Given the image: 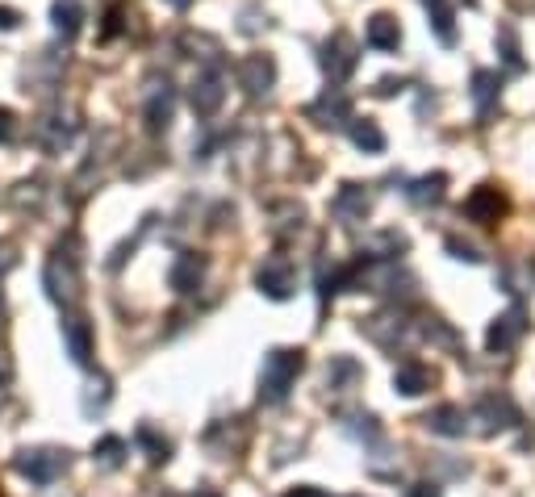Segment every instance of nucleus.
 <instances>
[{
    "label": "nucleus",
    "instance_id": "nucleus-28",
    "mask_svg": "<svg viewBox=\"0 0 535 497\" xmlns=\"http://www.w3.org/2000/svg\"><path fill=\"white\" fill-rule=\"evenodd\" d=\"M289 497H327V493H318V489H293Z\"/></svg>",
    "mask_w": 535,
    "mask_h": 497
},
{
    "label": "nucleus",
    "instance_id": "nucleus-21",
    "mask_svg": "<svg viewBox=\"0 0 535 497\" xmlns=\"http://www.w3.org/2000/svg\"><path fill=\"white\" fill-rule=\"evenodd\" d=\"M393 385H398V393L414 397V393H423V389H427V372H423V368H414V364H406V368H398V376H393Z\"/></svg>",
    "mask_w": 535,
    "mask_h": 497
},
{
    "label": "nucleus",
    "instance_id": "nucleus-16",
    "mask_svg": "<svg viewBox=\"0 0 535 497\" xmlns=\"http://www.w3.org/2000/svg\"><path fill=\"white\" fill-rule=\"evenodd\" d=\"M423 5L431 9V26H435L439 42H456V26H452V5H448V0H423Z\"/></svg>",
    "mask_w": 535,
    "mask_h": 497
},
{
    "label": "nucleus",
    "instance_id": "nucleus-12",
    "mask_svg": "<svg viewBox=\"0 0 535 497\" xmlns=\"http://www.w3.org/2000/svg\"><path fill=\"white\" fill-rule=\"evenodd\" d=\"M72 134H76L72 122L63 126V117H46V122H38V147L55 155V151H63L67 142H72Z\"/></svg>",
    "mask_w": 535,
    "mask_h": 497
},
{
    "label": "nucleus",
    "instance_id": "nucleus-27",
    "mask_svg": "<svg viewBox=\"0 0 535 497\" xmlns=\"http://www.w3.org/2000/svg\"><path fill=\"white\" fill-rule=\"evenodd\" d=\"M13 264V255H9V243H0V272H5Z\"/></svg>",
    "mask_w": 535,
    "mask_h": 497
},
{
    "label": "nucleus",
    "instance_id": "nucleus-15",
    "mask_svg": "<svg viewBox=\"0 0 535 497\" xmlns=\"http://www.w3.org/2000/svg\"><path fill=\"white\" fill-rule=\"evenodd\" d=\"M51 17H55V30L63 34V38H76V30H80V0H55V9H51Z\"/></svg>",
    "mask_w": 535,
    "mask_h": 497
},
{
    "label": "nucleus",
    "instance_id": "nucleus-2",
    "mask_svg": "<svg viewBox=\"0 0 535 497\" xmlns=\"http://www.w3.org/2000/svg\"><path fill=\"white\" fill-rule=\"evenodd\" d=\"M301 351H289V347H276L264 355V372H260V397L264 401H285L297 372H301Z\"/></svg>",
    "mask_w": 535,
    "mask_h": 497
},
{
    "label": "nucleus",
    "instance_id": "nucleus-4",
    "mask_svg": "<svg viewBox=\"0 0 535 497\" xmlns=\"http://www.w3.org/2000/svg\"><path fill=\"white\" fill-rule=\"evenodd\" d=\"M189 101H193V109H197L201 117L218 113L222 101H226V71H222V67H201V71H197V80H193Z\"/></svg>",
    "mask_w": 535,
    "mask_h": 497
},
{
    "label": "nucleus",
    "instance_id": "nucleus-6",
    "mask_svg": "<svg viewBox=\"0 0 535 497\" xmlns=\"http://www.w3.org/2000/svg\"><path fill=\"white\" fill-rule=\"evenodd\" d=\"M239 84L247 88V97H268L276 84V63L272 55H247L239 63Z\"/></svg>",
    "mask_w": 535,
    "mask_h": 497
},
{
    "label": "nucleus",
    "instance_id": "nucleus-19",
    "mask_svg": "<svg viewBox=\"0 0 535 497\" xmlns=\"http://www.w3.org/2000/svg\"><path fill=\"white\" fill-rule=\"evenodd\" d=\"M519 330H523V314H519V310H510V314L502 318V326L490 330V347H510Z\"/></svg>",
    "mask_w": 535,
    "mask_h": 497
},
{
    "label": "nucleus",
    "instance_id": "nucleus-11",
    "mask_svg": "<svg viewBox=\"0 0 535 497\" xmlns=\"http://www.w3.org/2000/svg\"><path fill=\"white\" fill-rule=\"evenodd\" d=\"M201 276H205V259L193 255V251H184L176 264H172V289L176 293H193L197 284H201Z\"/></svg>",
    "mask_w": 535,
    "mask_h": 497
},
{
    "label": "nucleus",
    "instance_id": "nucleus-10",
    "mask_svg": "<svg viewBox=\"0 0 535 497\" xmlns=\"http://www.w3.org/2000/svg\"><path fill=\"white\" fill-rule=\"evenodd\" d=\"M364 38H368V46H377V51H398V46H402V30H398V21H393L389 13L368 17Z\"/></svg>",
    "mask_w": 535,
    "mask_h": 497
},
{
    "label": "nucleus",
    "instance_id": "nucleus-14",
    "mask_svg": "<svg viewBox=\"0 0 535 497\" xmlns=\"http://www.w3.org/2000/svg\"><path fill=\"white\" fill-rule=\"evenodd\" d=\"M469 218H477V222H494L498 213H502V197H498V188H481L477 197H469Z\"/></svg>",
    "mask_w": 535,
    "mask_h": 497
},
{
    "label": "nucleus",
    "instance_id": "nucleus-3",
    "mask_svg": "<svg viewBox=\"0 0 535 497\" xmlns=\"http://www.w3.org/2000/svg\"><path fill=\"white\" fill-rule=\"evenodd\" d=\"M67 464H72V452H63V447H30V452H17V460H13V468L21 477H30L34 485L59 481Z\"/></svg>",
    "mask_w": 535,
    "mask_h": 497
},
{
    "label": "nucleus",
    "instance_id": "nucleus-30",
    "mask_svg": "<svg viewBox=\"0 0 535 497\" xmlns=\"http://www.w3.org/2000/svg\"><path fill=\"white\" fill-rule=\"evenodd\" d=\"M168 5H172V9H189V5H193V0H168Z\"/></svg>",
    "mask_w": 535,
    "mask_h": 497
},
{
    "label": "nucleus",
    "instance_id": "nucleus-9",
    "mask_svg": "<svg viewBox=\"0 0 535 497\" xmlns=\"http://www.w3.org/2000/svg\"><path fill=\"white\" fill-rule=\"evenodd\" d=\"M63 343H67V355H72L76 364H88L92 360V326L80 314H67L63 318Z\"/></svg>",
    "mask_w": 535,
    "mask_h": 497
},
{
    "label": "nucleus",
    "instance_id": "nucleus-5",
    "mask_svg": "<svg viewBox=\"0 0 535 497\" xmlns=\"http://www.w3.org/2000/svg\"><path fill=\"white\" fill-rule=\"evenodd\" d=\"M356 59H360V55H356V42L347 38L343 30L322 42V71L331 76V84H343L347 76H352V71H356Z\"/></svg>",
    "mask_w": 535,
    "mask_h": 497
},
{
    "label": "nucleus",
    "instance_id": "nucleus-23",
    "mask_svg": "<svg viewBox=\"0 0 535 497\" xmlns=\"http://www.w3.org/2000/svg\"><path fill=\"white\" fill-rule=\"evenodd\" d=\"M13 381V360H9V343L0 339V385Z\"/></svg>",
    "mask_w": 535,
    "mask_h": 497
},
{
    "label": "nucleus",
    "instance_id": "nucleus-13",
    "mask_svg": "<svg viewBox=\"0 0 535 497\" xmlns=\"http://www.w3.org/2000/svg\"><path fill=\"white\" fill-rule=\"evenodd\" d=\"M335 213H339V218H347V222L364 218V213H368V193L360 184H343V193L335 197Z\"/></svg>",
    "mask_w": 535,
    "mask_h": 497
},
{
    "label": "nucleus",
    "instance_id": "nucleus-22",
    "mask_svg": "<svg viewBox=\"0 0 535 497\" xmlns=\"http://www.w3.org/2000/svg\"><path fill=\"white\" fill-rule=\"evenodd\" d=\"M122 452H126V443L109 435V439H101V447H97V460H101L105 468H113V464H118V460H122Z\"/></svg>",
    "mask_w": 535,
    "mask_h": 497
},
{
    "label": "nucleus",
    "instance_id": "nucleus-1",
    "mask_svg": "<svg viewBox=\"0 0 535 497\" xmlns=\"http://www.w3.org/2000/svg\"><path fill=\"white\" fill-rule=\"evenodd\" d=\"M42 284H46V297L59 301V305H72L80 297V243H76V234H67L63 243H55L51 259H46Z\"/></svg>",
    "mask_w": 535,
    "mask_h": 497
},
{
    "label": "nucleus",
    "instance_id": "nucleus-20",
    "mask_svg": "<svg viewBox=\"0 0 535 497\" xmlns=\"http://www.w3.org/2000/svg\"><path fill=\"white\" fill-rule=\"evenodd\" d=\"M352 142L360 151H385V134L377 130V122H356L352 126Z\"/></svg>",
    "mask_w": 535,
    "mask_h": 497
},
{
    "label": "nucleus",
    "instance_id": "nucleus-26",
    "mask_svg": "<svg viewBox=\"0 0 535 497\" xmlns=\"http://www.w3.org/2000/svg\"><path fill=\"white\" fill-rule=\"evenodd\" d=\"M17 21H21V17H17L13 9H0V30H13V26H17Z\"/></svg>",
    "mask_w": 535,
    "mask_h": 497
},
{
    "label": "nucleus",
    "instance_id": "nucleus-17",
    "mask_svg": "<svg viewBox=\"0 0 535 497\" xmlns=\"http://www.w3.org/2000/svg\"><path fill=\"white\" fill-rule=\"evenodd\" d=\"M498 88H502V80L494 76V71H477L473 76V101H477L481 113H490V101L498 97Z\"/></svg>",
    "mask_w": 535,
    "mask_h": 497
},
{
    "label": "nucleus",
    "instance_id": "nucleus-24",
    "mask_svg": "<svg viewBox=\"0 0 535 497\" xmlns=\"http://www.w3.org/2000/svg\"><path fill=\"white\" fill-rule=\"evenodd\" d=\"M502 46H506L510 67H519V46H515V34H510V30H502Z\"/></svg>",
    "mask_w": 535,
    "mask_h": 497
},
{
    "label": "nucleus",
    "instance_id": "nucleus-29",
    "mask_svg": "<svg viewBox=\"0 0 535 497\" xmlns=\"http://www.w3.org/2000/svg\"><path fill=\"white\" fill-rule=\"evenodd\" d=\"M410 497H439V493H435V489H431V485H418V489H414V493H410Z\"/></svg>",
    "mask_w": 535,
    "mask_h": 497
},
{
    "label": "nucleus",
    "instance_id": "nucleus-25",
    "mask_svg": "<svg viewBox=\"0 0 535 497\" xmlns=\"http://www.w3.org/2000/svg\"><path fill=\"white\" fill-rule=\"evenodd\" d=\"M13 138V109H0V142Z\"/></svg>",
    "mask_w": 535,
    "mask_h": 497
},
{
    "label": "nucleus",
    "instance_id": "nucleus-8",
    "mask_svg": "<svg viewBox=\"0 0 535 497\" xmlns=\"http://www.w3.org/2000/svg\"><path fill=\"white\" fill-rule=\"evenodd\" d=\"M168 122H172V84L164 76V80L147 84V130L159 134V130H168Z\"/></svg>",
    "mask_w": 535,
    "mask_h": 497
},
{
    "label": "nucleus",
    "instance_id": "nucleus-7",
    "mask_svg": "<svg viewBox=\"0 0 535 497\" xmlns=\"http://www.w3.org/2000/svg\"><path fill=\"white\" fill-rule=\"evenodd\" d=\"M255 280H260V289L268 297H276V301H285L293 293V268H289V259H281V255L264 259L260 272H255Z\"/></svg>",
    "mask_w": 535,
    "mask_h": 497
},
{
    "label": "nucleus",
    "instance_id": "nucleus-18",
    "mask_svg": "<svg viewBox=\"0 0 535 497\" xmlns=\"http://www.w3.org/2000/svg\"><path fill=\"white\" fill-rule=\"evenodd\" d=\"M444 184H448V176H427V180H418L414 188H406V197H410L414 205L439 201V197H444Z\"/></svg>",
    "mask_w": 535,
    "mask_h": 497
}]
</instances>
